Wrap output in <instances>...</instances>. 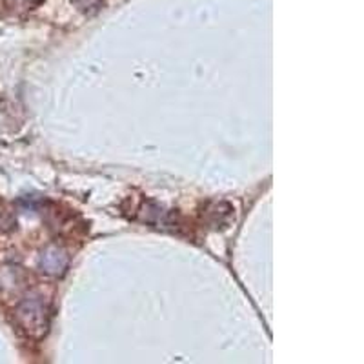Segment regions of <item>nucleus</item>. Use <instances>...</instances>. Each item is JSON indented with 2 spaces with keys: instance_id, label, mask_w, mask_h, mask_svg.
Wrapping results in <instances>:
<instances>
[{
  "instance_id": "f257e3e1",
  "label": "nucleus",
  "mask_w": 364,
  "mask_h": 364,
  "mask_svg": "<svg viewBox=\"0 0 364 364\" xmlns=\"http://www.w3.org/2000/svg\"><path fill=\"white\" fill-rule=\"evenodd\" d=\"M18 318L21 324L33 336H42L48 326L46 321V308L41 301H26L18 308Z\"/></svg>"
},
{
  "instance_id": "f03ea898",
  "label": "nucleus",
  "mask_w": 364,
  "mask_h": 364,
  "mask_svg": "<svg viewBox=\"0 0 364 364\" xmlns=\"http://www.w3.org/2000/svg\"><path fill=\"white\" fill-rule=\"evenodd\" d=\"M41 266H42V272L50 273V275H58V273H63L68 266V257L63 250L51 248L46 250L41 257Z\"/></svg>"
}]
</instances>
